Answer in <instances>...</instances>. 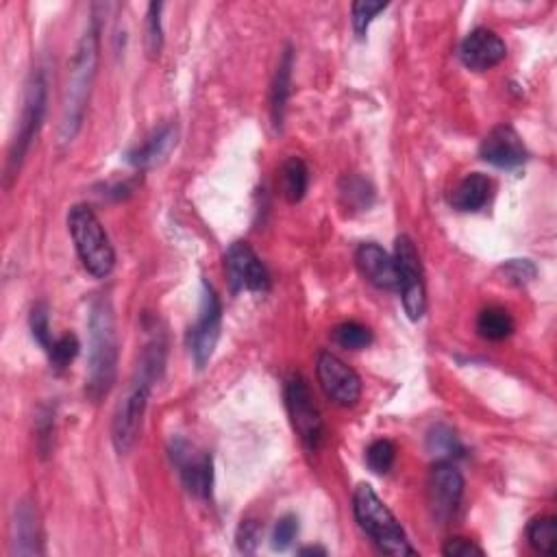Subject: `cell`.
<instances>
[{
    "mask_svg": "<svg viewBox=\"0 0 557 557\" xmlns=\"http://www.w3.org/2000/svg\"><path fill=\"white\" fill-rule=\"evenodd\" d=\"M503 270H505V275L510 277V281L516 283V286H523V283L536 277V266L531 264L529 259H512V262H507L503 266Z\"/></svg>",
    "mask_w": 557,
    "mask_h": 557,
    "instance_id": "obj_33",
    "label": "cell"
},
{
    "mask_svg": "<svg viewBox=\"0 0 557 557\" xmlns=\"http://www.w3.org/2000/svg\"><path fill=\"white\" fill-rule=\"evenodd\" d=\"M346 205L366 209L373 203V188L362 177H344L340 188Z\"/></svg>",
    "mask_w": 557,
    "mask_h": 557,
    "instance_id": "obj_29",
    "label": "cell"
},
{
    "mask_svg": "<svg viewBox=\"0 0 557 557\" xmlns=\"http://www.w3.org/2000/svg\"><path fill=\"white\" fill-rule=\"evenodd\" d=\"M259 540H262V527L257 521H242L238 529V547L244 553H253L257 549Z\"/></svg>",
    "mask_w": 557,
    "mask_h": 557,
    "instance_id": "obj_34",
    "label": "cell"
},
{
    "mask_svg": "<svg viewBox=\"0 0 557 557\" xmlns=\"http://www.w3.org/2000/svg\"><path fill=\"white\" fill-rule=\"evenodd\" d=\"M90 353L85 394L92 403H101L111 392L118 375V331L114 307L107 296H96L88 314Z\"/></svg>",
    "mask_w": 557,
    "mask_h": 557,
    "instance_id": "obj_2",
    "label": "cell"
},
{
    "mask_svg": "<svg viewBox=\"0 0 557 557\" xmlns=\"http://www.w3.org/2000/svg\"><path fill=\"white\" fill-rule=\"evenodd\" d=\"M331 338L342 349H349V351H360L366 349V346L373 344V331H370L366 325L360 323H342L336 329L331 331Z\"/></svg>",
    "mask_w": 557,
    "mask_h": 557,
    "instance_id": "obj_25",
    "label": "cell"
},
{
    "mask_svg": "<svg viewBox=\"0 0 557 557\" xmlns=\"http://www.w3.org/2000/svg\"><path fill=\"white\" fill-rule=\"evenodd\" d=\"M427 449L433 457H438V462H453V457L462 455V444L447 425H436L429 431Z\"/></svg>",
    "mask_w": 557,
    "mask_h": 557,
    "instance_id": "obj_24",
    "label": "cell"
},
{
    "mask_svg": "<svg viewBox=\"0 0 557 557\" xmlns=\"http://www.w3.org/2000/svg\"><path fill=\"white\" fill-rule=\"evenodd\" d=\"M316 373L320 386H323L325 394L336 405L353 407L360 401L362 379L351 366H346L338 355L329 351L320 353L316 362Z\"/></svg>",
    "mask_w": 557,
    "mask_h": 557,
    "instance_id": "obj_11",
    "label": "cell"
},
{
    "mask_svg": "<svg viewBox=\"0 0 557 557\" xmlns=\"http://www.w3.org/2000/svg\"><path fill=\"white\" fill-rule=\"evenodd\" d=\"M357 268L362 270V275L373 283L379 290H396L399 288V279H396V266L394 257H390L375 242H364L355 253Z\"/></svg>",
    "mask_w": 557,
    "mask_h": 557,
    "instance_id": "obj_16",
    "label": "cell"
},
{
    "mask_svg": "<svg viewBox=\"0 0 557 557\" xmlns=\"http://www.w3.org/2000/svg\"><path fill=\"white\" fill-rule=\"evenodd\" d=\"M442 553L447 555V557H481V555H486V551L477 547V544L473 540H466V538H453L449 540L447 544L442 547Z\"/></svg>",
    "mask_w": 557,
    "mask_h": 557,
    "instance_id": "obj_35",
    "label": "cell"
},
{
    "mask_svg": "<svg viewBox=\"0 0 557 557\" xmlns=\"http://www.w3.org/2000/svg\"><path fill=\"white\" fill-rule=\"evenodd\" d=\"M220 323H222V305L218 294L207 281H203L201 309H198V318L188 336L190 353L198 368H203L209 362V357H212L216 349L220 338Z\"/></svg>",
    "mask_w": 557,
    "mask_h": 557,
    "instance_id": "obj_10",
    "label": "cell"
},
{
    "mask_svg": "<svg viewBox=\"0 0 557 557\" xmlns=\"http://www.w3.org/2000/svg\"><path fill=\"white\" fill-rule=\"evenodd\" d=\"M296 536H299V518L294 514L281 516L275 525V531H272V549L275 551L290 549Z\"/></svg>",
    "mask_w": 557,
    "mask_h": 557,
    "instance_id": "obj_30",
    "label": "cell"
},
{
    "mask_svg": "<svg viewBox=\"0 0 557 557\" xmlns=\"http://www.w3.org/2000/svg\"><path fill=\"white\" fill-rule=\"evenodd\" d=\"M225 268L233 292H266L270 288L266 266L246 242H233L229 246Z\"/></svg>",
    "mask_w": 557,
    "mask_h": 557,
    "instance_id": "obj_13",
    "label": "cell"
},
{
    "mask_svg": "<svg viewBox=\"0 0 557 557\" xmlns=\"http://www.w3.org/2000/svg\"><path fill=\"white\" fill-rule=\"evenodd\" d=\"M353 514L355 521L377 544V549L386 555L405 557L416 555V549L407 540L401 523L390 512V507L379 499L373 486L360 484L353 492Z\"/></svg>",
    "mask_w": 557,
    "mask_h": 557,
    "instance_id": "obj_4",
    "label": "cell"
},
{
    "mask_svg": "<svg viewBox=\"0 0 557 557\" xmlns=\"http://www.w3.org/2000/svg\"><path fill=\"white\" fill-rule=\"evenodd\" d=\"M292 68H294V53L288 46L279 59L275 79H272V88H270V116H272V125H275V129H279V131L283 127V120H286V107H288V98L292 92L290 90L292 88Z\"/></svg>",
    "mask_w": 557,
    "mask_h": 557,
    "instance_id": "obj_18",
    "label": "cell"
},
{
    "mask_svg": "<svg viewBox=\"0 0 557 557\" xmlns=\"http://www.w3.org/2000/svg\"><path fill=\"white\" fill-rule=\"evenodd\" d=\"M98 53H101V29H98V20L92 18L88 29L81 35L77 53H74L70 77L64 94V107H61V122H59V142L70 144L77 138L85 109L92 94V85L96 79L98 68Z\"/></svg>",
    "mask_w": 557,
    "mask_h": 557,
    "instance_id": "obj_3",
    "label": "cell"
},
{
    "mask_svg": "<svg viewBox=\"0 0 557 557\" xmlns=\"http://www.w3.org/2000/svg\"><path fill=\"white\" fill-rule=\"evenodd\" d=\"M527 540L531 547L544 555H555L557 547V518L538 516L527 527Z\"/></svg>",
    "mask_w": 557,
    "mask_h": 557,
    "instance_id": "obj_23",
    "label": "cell"
},
{
    "mask_svg": "<svg viewBox=\"0 0 557 557\" xmlns=\"http://www.w3.org/2000/svg\"><path fill=\"white\" fill-rule=\"evenodd\" d=\"M477 331L484 340L501 342L512 336L514 320H512L510 312L503 307H486L477 318Z\"/></svg>",
    "mask_w": 557,
    "mask_h": 557,
    "instance_id": "obj_22",
    "label": "cell"
},
{
    "mask_svg": "<svg viewBox=\"0 0 557 557\" xmlns=\"http://www.w3.org/2000/svg\"><path fill=\"white\" fill-rule=\"evenodd\" d=\"M177 135H179L177 125H164L162 129L153 131L142 144L131 148L127 155L129 164L135 168H148V166H155L157 162H162V159L172 151V146L177 144Z\"/></svg>",
    "mask_w": 557,
    "mask_h": 557,
    "instance_id": "obj_17",
    "label": "cell"
},
{
    "mask_svg": "<svg viewBox=\"0 0 557 557\" xmlns=\"http://www.w3.org/2000/svg\"><path fill=\"white\" fill-rule=\"evenodd\" d=\"M394 266L396 279H399V290L405 314L410 320H420L427 312V288H425V272L423 262L414 240L410 235H399L394 244Z\"/></svg>",
    "mask_w": 557,
    "mask_h": 557,
    "instance_id": "obj_7",
    "label": "cell"
},
{
    "mask_svg": "<svg viewBox=\"0 0 557 557\" xmlns=\"http://www.w3.org/2000/svg\"><path fill=\"white\" fill-rule=\"evenodd\" d=\"M479 157L497 168H518L527 162V146L518 131L510 125L494 127L479 146Z\"/></svg>",
    "mask_w": 557,
    "mask_h": 557,
    "instance_id": "obj_14",
    "label": "cell"
},
{
    "mask_svg": "<svg viewBox=\"0 0 557 557\" xmlns=\"http://www.w3.org/2000/svg\"><path fill=\"white\" fill-rule=\"evenodd\" d=\"M162 3H151L148 5V16H146V51L151 57H157L162 53L164 46V29H162Z\"/></svg>",
    "mask_w": 557,
    "mask_h": 557,
    "instance_id": "obj_27",
    "label": "cell"
},
{
    "mask_svg": "<svg viewBox=\"0 0 557 557\" xmlns=\"http://www.w3.org/2000/svg\"><path fill=\"white\" fill-rule=\"evenodd\" d=\"M309 188V170L303 159L290 157L281 168V194L288 203H299Z\"/></svg>",
    "mask_w": 557,
    "mask_h": 557,
    "instance_id": "obj_21",
    "label": "cell"
},
{
    "mask_svg": "<svg viewBox=\"0 0 557 557\" xmlns=\"http://www.w3.org/2000/svg\"><path fill=\"white\" fill-rule=\"evenodd\" d=\"M490 190H492L490 179L486 175H481V172H473V175L464 177L455 185L449 201L457 212H479V209L488 203Z\"/></svg>",
    "mask_w": 557,
    "mask_h": 557,
    "instance_id": "obj_20",
    "label": "cell"
},
{
    "mask_svg": "<svg viewBox=\"0 0 557 557\" xmlns=\"http://www.w3.org/2000/svg\"><path fill=\"white\" fill-rule=\"evenodd\" d=\"M464 497V477L453 462H436L429 479V507L440 525L451 521Z\"/></svg>",
    "mask_w": 557,
    "mask_h": 557,
    "instance_id": "obj_12",
    "label": "cell"
},
{
    "mask_svg": "<svg viewBox=\"0 0 557 557\" xmlns=\"http://www.w3.org/2000/svg\"><path fill=\"white\" fill-rule=\"evenodd\" d=\"M14 553L16 555H40L42 549V536H40V523H37L35 510L29 503H20L16 507L14 518Z\"/></svg>",
    "mask_w": 557,
    "mask_h": 557,
    "instance_id": "obj_19",
    "label": "cell"
},
{
    "mask_svg": "<svg viewBox=\"0 0 557 557\" xmlns=\"http://www.w3.org/2000/svg\"><path fill=\"white\" fill-rule=\"evenodd\" d=\"M170 460L177 466L179 477L185 490L192 497L207 499L214 486V460L205 451H198L185 438H175L170 442Z\"/></svg>",
    "mask_w": 557,
    "mask_h": 557,
    "instance_id": "obj_9",
    "label": "cell"
},
{
    "mask_svg": "<svg viewBox=\"0 0 557 557\" xmlns=\"http://www.w3.org/2000/svg\"><path fill=\"white\" fill-rule=\"evenodd\" d=\"M286 407L296 436L307 451H318L325 440V423L314 403L312 390L301 375H292L286 383Z\"/></svg>",
    "mask_w": 557,
    "mask_h": 557,
    "instance_id": "obj_8",
    "label": "cell"
},
{
    "mask_svg": "<svg viewBox=\"0 0 557 557\" xmlns=\"http://www.w3.org/2000/svg\"><path fill=\"white\" fill-rule=\"evenodd\" d=\"M394 462H396V447H394V442H390L386 438L375 440L366 451V464L377 475L390 473Z\"/></svg>",
    "mask_w": 557,
    "mask_h": 557,
    "instance_id": "obj_26",
    "label": "cell"
},
{
    "mask_svg": "<svg viewBox=\"0 0 557 557\" xmlns=\"http://www.w3.org/2000/svg\"><path fill=\"white\" fill-rule=\"evenodd\" d=\"M77 355H79V340H77V336H72V333H66V336L53 340V344L48 346L51 366L55 370H59V373L61 370H66Z\"/></svg>",
    "mask_w": 557,
    "mask_h": 557,
    "instance_id": "obj_28",
    "label": "cell"
},
{
    "mask_svg": "<svg viewBox=\"0 0 557 557\" xmlns=\"http://www.w3.org/2000/svg\"><path fill=\"white\" fill-rule=\"evenodd\" d=\"M507 55L505 42L492 29L479 27L470 31L460 46L462 64L470 70L484 72L494 66H499Z\"/></svg>",
    "mask_w": 557,
    "mask_h": 557,
    "instance_id": "obj_15",
    "label": "cell"
},
{
    "mask_svg": "<svg viewBox=\"0 0 557 557\" xmlns=\"http://www.w3.org/2000/svg\"><path fill=\"white\" fill-rule=\"evenodd\" d=\"M31 333H33V340L42 346L44 351H48V346L53 344L51 338V325H48V307L46 303H37L31 312Z\"/></svg>",
    "mask_w": 557,
    "mask_h": 557,
    "instance_id": "obj_32",
    "label": "cell"
},
{
    "mask_svg": "<svg viewBox=\"0 0 557 557\" xmlns=\"http://www.w3.org/2000/svg\"><path fill=\"white\" fill-rule=\"evenodd\" d=\"M301 555H327L325 549H320V547H305L299 551Z\"/></svg>",
    "mask_w": 557,
    "mask_h": 557,
    "instance_id": "obj_36",
    "label": "cell"
},
{
    "mask_svg": "<svg viewBox=\"0 0 557 557\" xmlns=\"http://www.w3.org/2000/svg\"><path fill=\"white\" fill-rule=\"evenodd\" d=\"M46 79L42 70H33L27 81V90H24V105L18 120L16 138L11 142V151L7 157V183L18 175V170L27 157L33 140L42 129L44 114H46Z\"/></svg>",
    "mask_w": 557,
    "mask_h": 557,
    "instance_id": "obj_6",
    "label": "cell"
},
{
    "mask_svg": "<svg viewBox=\"0 0 557 557\" xmlns=\"http://www.w3.org/2000/svg\"><path fill=\"white\" fill-rule=\"evenodd\" d=\"M166 362V344L162 338H155L146 346L142 353V360L135 368V375L131 379V386L125 394V399L120 401L114 425H111V440L120 455H127L135 442L140 438L142 420L148 399H151L153 383L159 379Z\"/></svg>",
    "mask_w": 557,
    "mask_h": 557,
    "instance_id": "obj_1",
    "label": "cell"
},
{
    "mask_svg": "<svg viewBox=\"0 0 557 557\" xmlns=\"http://www.w3.org/2000/svg\"><path fill=\"white\" fill-rule=\"evenodd\" d=\"M68 231L83 268L96 279H105L116 266V253L105 227L88 205H74L68 212Z\"/></svg>",
    "mask_w": 557,
    "mask_h": 557,
    "instance_id": "obj_5",
    "label": "cell"
},
{
    "mask_svg": "<svg viewBox=\"0 0 557 557\" xmlns=\"http://www.w3.org/2000/svg\"><path fill=\"white\" fill-rule=\"evenodd\" d=\"M388 7V3H373V0H360V3L353 5V31L357 37H364L370 22L375 20L377 14H381L383 9Z\"/></svg>",
    "mask_w": 557,
    "mask_h": 557,
    "instance_id": "obj_31",
    "label": "cell"
}]
</instances>
